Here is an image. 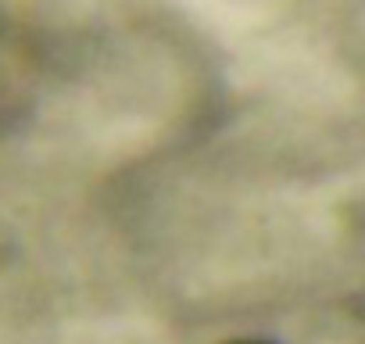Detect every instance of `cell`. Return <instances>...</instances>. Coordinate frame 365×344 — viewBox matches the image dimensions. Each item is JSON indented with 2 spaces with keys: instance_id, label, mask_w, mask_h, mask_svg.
<instances>
[{
  "instance_id": "cell-1",
  "label": "cell",
  "mask_w": 365,
  "mask_h": 344,
  "mask_svg": "<svg viewBox=\"0 0 365 344\" xmlns=\"http://www.w3.org/2000/svg\"><path fill=\"white\" fill-rule=\"evenodd\" d=\"M233 344H262V340H233Z\"/></svg>"
}]
</instances>
